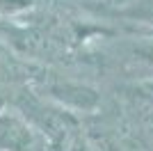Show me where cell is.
Instances as JSON below:
<instances>
[{
    "label": "cell",
    "mask_w": 153,
    "mask_h": 151,
    "mask_svg": "<svg viewBox=\"0 0 153 151\" xmlns=\"http://www.w3.org/2000/svg\"><path fill=\"white\" fill-rule=\"evenodd\" d=\"M135 14L137 16H144V19L153 21V0H146V2H142L140 9H135Z\"/></svg>",
    "instance_id": "6da1fadb"
},
{
    "label": "cell",
    "mask_w": 153,
    "mask_h": 151,
    "mask_svg": "<svg viewBox=\"0 0 153 151\" xmlns=\"http://www.w3.org/2000/svg\"><path fill=\"white\" fill-rule=\"evenodd\" d=\"M30 5V0H0V9H21Z\"/></svg>",
    "instance_id": "7a4b0ae2"
},
{
    "label": "cell",
    "mask_w": 153,
    "mask_h": 151,
    "mask_svg": "<svg viewBox=\"0 0 153 151\" xmlns=\"http://www.w3.org/2000/svg\"><path fill=\"white\" fill-rule=\"evenodd\" d=\"M149 55H151V57H153V48H151V50H149Z\"/></svg>",
    "instance_id": "3957f363"
}]
</instances>
